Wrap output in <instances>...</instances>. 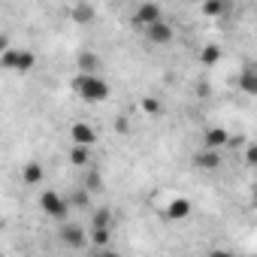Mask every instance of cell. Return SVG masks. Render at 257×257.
I'll return each instance as SVG.
<instances>
[{
	"label": "cell",
	"instance_id": "cell-1",
	"mask_svg": "<svg viewBox=\"0 0 257 257\" xmlns=\"http://www.w3.org/2000/svg\"><path fill=\"white\" fill-rule=\"evenodd\" d=\"M73 91L85 100V103H103V100H109V82L103 79V76H97V73H79L76 79H73Z\"/></svg>",
	"mask_w": 257,
	"mask_h": 257
},
{
	"label": "cell",
	"instance_id": "cell-4",
	"mask_svg": "<svg viewBox=\"0 0 257 257\" xmlns=\"http://www.w3.org/2000/svg\"><path fill=\"white\" fill-rule=\"evenodd\" d=\"M143 34H146V40L152 43V46H170L173 40H176V31H173V25L170 22H155V25H149V28H143Z\"/></svg>",
	"mask_w": 257,
	"mask_h": 257
},
{
	"label": "cell",
	"instance_id": "cell-3",
	"mask_svg": "<svg viewBox=\"0 0 257 257\" xmlns=\"http://www.w3.org/2000/svg\"><path fill=\"white\" fill-rule=\"evenodd\" d=\"M40 209L55 221H67V215H70V203L58 191H43L40 194Z\"/></svg>",
	"mask_w": 257,
	"mask_h": 257
},
{
	"label": "cell",
	"instance_id": "cell-8",
	"mask_svg": "<svg viewBox=\"0 0 257 257\" xmlns=\"http://www.w3.org/2000/svg\"><path fill=\"white\" fill-rule=\"evenodd\" d=\"M236 85H239L248 97H257V64H245L242 73H239V79H236Z\"/></svg>",
	"mask_w": 257,
	"mask_h": 257
},
{
	"label": "cell",
	"instance_id": "cell-18",
	"mask_svg": "<svg viewBox=\"0 0 257 257\" xmlns=\"http://www.w3.org/2000/svg\"><path fill=\"white\" fill-rule=\"evenodd\" d=\"M109 230L112 227H91V233H88L91 236V245L94 248H106L109 245Z\"/></svg>",
	"mask_w": 257,
	"mask_h": 257
},
{
	"label": "cell",
	"instance_id": "cell-7",
	"mask_svg": "<svg viewBox=\"0 0 257 257\" xmlns=\"http://www.w3.org/2000/svg\"><path fill=\"white\" fill-rule=\"evenodd\" d=\"M70 140L73 143H79V146H97V131L88 124V121H73L70 124Z\"/></svg>",
	"mask_w": 257,
	"mask_h": 257
},
{
	"label": "cell",
	"instance_id": "cell-16",
	"mask_svg": "<svg viewBox=\"0 0 257 257\" xmlns=\"http://www.w3.org/2000/svg\"><path fill=\"white\" fill-rule=\"evenodd\" d=\"M79 70H82V73H97V70H100V55L82 52V55H79Z\"/></svg>",
	"mask_w": 257,
	"mask_h": 257
},
{
	"label": "cell",
	"instance_id": "cell-19",
	"mask_svg": "<svg viewBox=\"0 0 257 257\" xmlns=\"http://www.w3.org/2000/svg\"><path fill=\"white\" fill-rule=\"evenodd\" d=\"M91 227H112V212L109 209H97L91 218Z\"/></svg>",
	"mask_w": 257,
	"mask_h": 257
},
{
	"label": "cell",
	"instance_id": "cell-13",
	"mask_svg": "<svg viewBox=\"0 0 257 257\" xmlns=\"http://www.w3.org/2000/svg\"><path fill=\"white\" fill-rule=\"evenodd\" d=\"M70 164H73V167H88V164H91V146L73 143V149H70Z\"/></svg>",
	"mask_w": 257,
	"mask_h": 257
},
{
	"label": "cell",
	"instance_id": "cell-9",
	"mask_svg": "<svg viewBox=\"0 0 257 257\" xmlns=\"http://www.w3.org/2000/svg\"><path fill=\"white\" fill-rule=\"evenodd\" d=\"M194 167H197V170H218V167H221V152L206 146L200 155H194Z\"/></svg>",
	"mask_w": 257,
	"mask_h": 257
},
{
	"label": "cell",
	"instance_id": "cell-17",
	"mask_svg": "<svg viewBox=\"0 0 257 257\" xmlns=\"http://www.w3.org/2000/svg\"><path fill=\"white\" fill-rule=\"evenodd\" d=\"M224 13H227V0H206L203 4V16H209V19H218Z\"/></svg>",
	"mask_w": 257,
	"mask_h": 257
},
{
	"label": "cell",
	"instance_id": "cell-22",
	"mask_svg": "<svg viewBox=\"0 0 257 257\" xmlns=\"http://www.w3.org/2000/svg\"><path fill=\"white\" fill-rule=\"evenodd\" d=\"M245 164H248V167H257V146H254V143L245 149Z\"/></svg>",
	"mask_w": 257,
	"mask_h": 257
},
{
	"label": "cell",
	"instance_id": "cell-21",
	"mask_svg": "<svg viewBox=\"0 0 257 257\" xmlns=\"http://www.w3.org/2000/svg\"><path fill=\"white\" fill-rule=\"evenodd\" d=\"M100 182H103V179H100V173H97V170H91V173H88V179H85V188H88V191H100Z\"/></svg>",
	"mask_w": 257,
	"mask_h": 257
},
{
	"label": "cell",
	"instance_id": "cell-12",
	"mask_svg": "<svg viewBox=\"0 0 257 257\" xmlns=\"http://www.w3.org/2000/svg\"><path fill=\"white\" fill-rule=\"evenodd\" d=\"M227 143H230V134L224 127H209L206 137H203V146H209V149H224Z\"/></svg>",
	"mask_w": 257,
	"mask_h": 257
},
{
	"label": "cell",
	"instance_id": "cell-15",
	"mask_svg": "<svg viewBox=\"0 0 257 257\" xmlns=\"http://www.w3.org/2000/svg\"><path fill=\"white\" fill-rule=\"evenodd\" d=\"M73 22L76 25H91L94 22V7L91 4H76L73 7Z\"/></svg>",
	"mask_w": 257,
	"mask_h": 257
},
{
	"label": "cell",
	"instance_id": "cell-11",
	"mask_svg": "<svg viewBox=\"0 0 257 257\" xmlns=\"http://www.w3.org/2000/svg\"><path fill=\"white\" fill-rule=\"evenodd\" d=\"M22 179H25V185H43V179H46L43 164L40 161H28L25 170H22Z\"/></svg>",
	"mask_w": 257,
	"mask_h": 257
},
{
	"label": "cell",
	"instance_id": "cell-10",
	"mask_svg": "<svg viewBox=\"0 0 257 257\" xmlns=\"http://www.w3.org/2000/svg\"><path fill=\"white\" fill-rule=\"evenodd\" d=\"M188 215H191V200H185V197L170 200L167 209H164V218H170V221H182V218H188Z\"/></svg>",
	"mask_w": 257,
	"mask_h": 257
},
{
	"label": "cell",
	"instance_id": "cell-2",
	"mask_svg": "<svg viewBox=\"0 0 257 257\" xmlns=\"http://www.w3.org/2000/svg\"><path fill=\"white\" fill-rule=\"evenodd\" d=\"M0 64L4 70H16V73H31L37 67V55L31 49H4L0 55Z\"/></svg>",
	"mask_w": 257,
	"mask_h": 257
},
{
	"label": "cell",
	"instance_id": "cell-20",
	"mask_svg": "<svg viewBox=\"0 0 257 257\" xmlns=\"http://www.w3.org/2000/svg\"><path fill=\"white\" fill-rule=\"evenodd\" d=\"M140 106H143L149 115H161V103H158L155 97H143V103H140Z\"/></svg>",
	"mask_w": 257,
	"mask_h": 257
},
{
	"label": "cell",
	"instance_id": "cell-23",
	"mask_svg": "<svg viewBox=\"0 0 257 257\" xmlns=\"http://www.w3.org/2000/svg\"><path fill=\"white\" fill-rule=\"evenodd\" d=\"M254 170H257V167H254Z\"/></svg>",
	"mask_w": 257,
	"mask_h": 257
},
{
	"label": "cell",
	"instance_id": "cell-6",
	"mask_svg": "<svg viewBox=\"0 0 257 257\" xmlns=\"http://www.w3.org/2000/svg\"><path fill=\"white\" fill-rule=\"evenodd\" d=\"M58 236H61V242H64L67 248H76V251H79V248H85V245H88V239H91L79 224H64Z\"/></svg>",
	"mask_w": 257,
	"mask_h": 257
},
{
	"label": "cell",
	"instance_id": "cell-14",
	"mask_svg": "<svg viewBox=\"0 0 257 257\" xmlns=\"http://www.w3.org/2000/svg\"><path fill=\"white\" fill-rule=\"evenodd\" d=\"M221 55H224L221 46H218V43H209V46H203V52H200V64H203V67H215V64L221 61Z\"/></svg>",
	"mask_w": 257,
	"mask_h": 257
},
{
	"label": "cell",
	"instance_id": "cell-5",
	"mask_svg": "<svg viewBox=\"0 0 257 257\" xmlns=\"http://www.w3.org/2000/svg\"><path fill=\"white\" fill-rule=\"evenodd\" d=\"M161 19H164V10H161L158 4H152V0L140 4L137 13H134V25H137V28H149V25H155V22H161Z\"/></svg>",
	"mask_w": 257,
	"mask_h": 257
}]
</instances>
